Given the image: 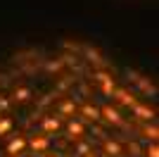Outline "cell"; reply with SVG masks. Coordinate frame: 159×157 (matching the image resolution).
I'll return each mask as SVG.
<instances>
[{
    "label": "cell",
    "mask_w": 159,
    "mask_h": 157,
    "mask_svg": "<svg viewBox=\"0 0 159 157\" xmlns=\"http://www.w3.org/2000/svg\"><path fill=\"white\" fill-rule=\"evenodd\" d=\"M50 136H31V138H26V148H31L36 155H40V152H48V148H50Z\"/></svg>",
    "instance_id": "obj_3"
},
{
    "label": "cell",
    "mask_w": 159,
    "mask_h": 157,
    "mask_svg": "<svg viewBox=\"0 0 159 157\" xmlns=\"http://www.w3.org/2000/svg\"><path fill=\"white\" fill-rule=\"evenodd\" d=\"M143 136H145V140L147 143H157V138H159V129H157V124H150V121H145V126H143Z\"/></svg>",
    "instance_id": "obj_13"
},
{
    "label": "cell",
    "mask_w": 159,
    "mask_h": 157,
    "mask_svg": "<svg viewBox=\"0 0 159 157\" xmlns=\"http://www.w3.org/2000/svg\"><path fill=\"white\" fill-rule=\"evenodd\" d=\"M93 152V143L86 140V138H79V140H74V155L76 157H88Z\"/></svg>",
    "instance_id": "obj_11"
},
{
    "label": "cell",
    "mask_w": 159,
    "mask_h": 157,
    "mask_svg": "<svg viewBox=\"0 0 159 157\" xmlns=\"http://www.w3.org/2000/svg\"><path fill=\"white\" fill-rule=\"evenodd\" d=\"M2 157H12V155H2Z\"/></svg>",
    "instance_id": "obj_22"
},
{
    "label": "cell",
    "mask_w": 159,
    "mask_h": 157,
    "mask_svg": "<svg viewBox=\"0 0 159 157\" xmlns=\"http://www.w3.org/2000/svg\"><path fill=\"white\" fill-rule=\"evenodd\" d=\"M40 129H43L45 136L57 133V131L62 129V117H57V114H48V117H43V119H40Z\"/></svg>",
    "instance_id": "obj_6"
},
{
    "label": "cell",
    "mask_w": 159,
    "mask_h": 157,
    "mask_svg": "<svg viewBox=\"0 0 159 157\" xmlns=\"http://www.w3.org/2000/svg\"><path fill=\"white\" fill-rule=\"evenodd\" d=\"M88 157H102V152H95V150H93V152H90Z\"/></svg>",
    "instance_id": "obj_20"
},
{
    "label": "cell",
    "mask_w": 159,
    "mask_h": 157,
    "mask_svg": "<svg viewBox=\"0 0 159 157\" xmlns=\"http://www.w3.org/2000/svg\"><path fill=\"white\" fill-rule=\"evenodd\" d=\"M71 157H74V155H71Z\"/></svg>",
    "instance_id": "obj_23"
},
{
    "label": "cell",
    "mask_w": 159,
    "mask_h": 157,
    "mask_svg": "<svg viewBox=\"0 0 159 157\" xmlns=\"http://www.w3.org/2000/svg\"><path fill=\"white\" fill-rule=\"evenodd\" d=\"M112 100L116 105H124V107H133V105L138 102V100H135V93L126 91V88H119V86H116V91L112 93Z\"/></svg>",
    "instance_id": "obj_4"
},
{
    "label": "cell",
    "mask_w": 159,
    "mask_h": 157,
    "mask_svg": "<svg viewBox=\"0 0 159 157\" xmlns=\"http://www.w3.org/2000/svg\"><path fill=\"white\" fill-rule=\"evenodd\" d=\"M128 152H133V157H140V152H143V148H140L138 143H128Z\"/></svg>",
    "instance_id": "obj_18"
},
{
    "label": "cell",
    "mask_w": 159,
    "mask_h": 157,
    "mask_svg": "<svg viewBox=\"0 0 159 157\" xmlns=\"http://www.w3.org/2000/svg\"><path fill=\"white\" fill-rule=\"evenodd\" d=\"M66 138L69 140H79V138H86V126H83V121H79V119H69L66 121Z\"/></svg>",
    "instance_id": "obj_5"
},
{
    "label": "cell",
    "mask_w": 159,
    "mask_h": 157,
    "mask_svg": "<svg viewBox=\"0 0 159 157\" xmlns=\"http://www.w3.org/2000/svg\"><path fill=\"white\" fill-rule=\"evenodd\" d=\"M100 121H105L109 126H126V119L119 112V107H112V105H100Z\"/></svg>",
    "instance_id": "obj_1"
},
{
    "label": "cell",
    "mask_w": 159,
    "mask_h": 157,
    "mask_svg": "<svg viewBox=\"0 0 159 157\" xmlns=\"http://www.w3.org/2000/svg\"><path fill=\"white\" fill-rule=\"evenodd\" d=\"M40 157H60V152H40Z\"/></svg>",
    "instance_id": "obj_19"
},
{
    "label": "cell",
    "mask_w": 159,
    "mask_h": 157,
    "mask_svg": "<svg viewBox=\"0 0 159 157\" xmlns=\"http://www.w3.org/2000/svg\"><path fill=\"white\" fill-rule=\"evenodd\" d=\"M10 98H12V102H29V100L33 98V91L29 88V86H17Z\"/></svg>",
    "instance_id": "obj_10"
},
{
    "label": "cell",
    "mask_w": 159,
    "mask_h": 157,
    "mask_svg": "<svg viewBox=\"0 0 159 157\" xmlns=\"http://www.w3.org/2000/svg\"><path fill=\"white\" fill-rule=\"evenodd\" d=\"M93 78L100 83V91L105 93L107 98H112V93L116 91V83H114V76H112V74H107L105 69H95V72H93Z\"/></svg>",
    "instance_id": "obj_2"
},
{
    "label": "cell",
    "mask_w": 159,
    "mask_h": 157,
    "mask_svg": "<svg viewBox=\"0 0 159 157\" xmlns=\"http://www.w3.org/2000/svg\"><path fill=\"white\" fill-rule=\"evenodd\" d=\"M74 112H76V102L74 100H62L57 105V117H74Z\"/></svg>",
    "instance_id": "obj_14"
},
{
    "label": "cell",
    "mask_w": 159,
    "mask_h": 157,
    "mask_svg": "<svg viewBox=\"0 0 159 157\" xmlns=\"http://www.w3.org/2000/svg\"><path fill=\"white\" fill-rule=\"evenodd\" d=\"M102 155H107V157H124V148H121L119 140L105 138V140H102Z\"/></svg>",
    "instance_id": "obj_9"
},
{
    "label": "cell",
    "mask_w": 159,
    "mask_h": 157,
    "mask_svg": "<svg viewBox=\"0 0 159 157\" xmlns=\"http://www.w3.org/2000/svg\"><path fill=\"white\" fill-rule=\"evenodd\" d=\"M81 114L88 119V121H100V107H95V105H90V102H83L81 105Z\"/></svg>",
    "instance_id": "obj_12"
},
{
    "label": "cell",
    "mask_w": 159,
    "mask_h": 157,
    "mask_svg": "<svg viewBox=\"0 0 159 157\" xmlns=\"http://www.w3.org/2000/svg\"><path fill=\"white\" fill-rule=\"evenodd\" d=\"M10 107H12V98L10 95H0V114H5Z\"/></svg>",
    "instance_id": "obj_17"
},
{
    "label": "cell",
    "mask_w": 159,
    "mask_h": 157,
    "mask_svg": "<svg viewBox=\"0 0 159 157\" xmlns=\"http://www.w3.org/2000/svg\"><path fill=\"white\" fill-rule=\"evenodd\" d=\"M24 150H26V136L24 133H17L7 140V155L14 157V155H21Z\"/></svg>",
    "instance_id": "obj_7"
},
{
    "label": "cell",
    "mask_w": 159,
    "mask_h": 157,
    "mask_svg": "<svg viewBox=\"0 0 159 157\" xmlns=\"http://www.w3.org/2000/svg\"><path fill=\"white\" fill-rule=\"evenodd\" d=\"M14 126V119L12 117H0V136H7Z\"/></svg>",
    "instance_id": "obj_15"
},
{
    "label": "cell",
    "mask_w": 159,
    "mask_h": 157,
    "mask_svg": "<svg viewBox=\"0 0 159 157\" xmlns=\"http://www.w3.org/2000/svg\"><path fill=\"white\" fill-rule=\"evenodd\" d=\"M17 157H33V155H26V152H21V155H17Z\"/></svg>",
    "instance_id": "obj_21"
},
{
    "label": "cell",
    "mask_w": 159,
    "mask_h": 157,
    "mask_svg": "<svg viewBox=\"0 0 159 157\" xmlns=\"http://www.w3.org/2000/svg\"><path fill=\"white\" fill-rule=\"evenodd\" d=\"M140 157H159V145L157 143H147L140 152Z\"/></svg>",
    "instance_id": "obj_16"
},
{
    "label": "cell",
    "mask_w": 159,
    "mask_h": 157,
    "mask_svg": "<svg viewBox=\"0 0 159 157\" xmlns=\"http://www.w3.org/2000/svg\"><path fill=\"white\" fill-rule=\"evenodd\" d=\"M131 110H133V117H138L140 121H154V117H157V112L150 105H143V102H135Z\"/></svg>",
    "instance_id": "obj_8"
}]
</instances>
